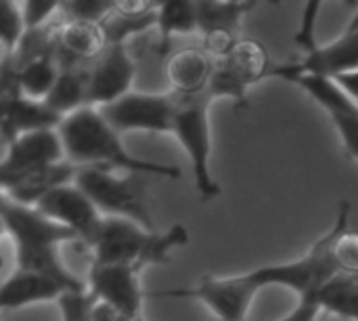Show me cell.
<instances>
[{"label": "cell", "instance_id": "6da1fadb", "mask_svg": "<svg viewBox=\"0 0 358 321\" xmlns=\"http://www.w3.org/2000/svg\"><path fill=\"white\" fill-rule=\"evenodd\" d=\"M352 214L350 202H342L336 214L334 227L319 238L304 257L289 263L258 267L239 275H203L191 288H166L147 292L149 299H176L195 301L206 305L216 321H245L256 296L271 286H283L294 290L300 299H317L319 290L340 273L334 263V242L338 233L348 225Z\"/></svg>", "mask_w": 358, "mask_h": 321}, {"label": "cell", "instance_id": "7a4b0ae2", "mask_svg": "<svg viewBox=\"0 0 358 321\" xmlns=\"http://www.w3.org/2000/svg\"><path fill=\"white\" fill-rule=\"evenodd\" d=\"M59 135L63 139L65 158L78 168H105L113 172L132 175H155L164 179H178L180 168L172 164H159L143 160L126 149L122 135L109 126L96 107H82L67 116Z\"/></svg>", "mask_w": 358, "mask_h": 321}, {"label": "cell", "instance_id": "3957f363", "mask_svg": "<svg viewBox=\"0 0 358 321\" xmlns=\"http://www.w3.org/2000/svg\"><path fill=\"white\" fill-rule=\"evenodd\" d=\"M0 221L15 244L17 269L48 275L73 292L88 290L86 284L76 278L61 261V246L80 242L71 229L50 221L31 206L13 202L6 196L0 200Z\"/></svg>", "mask_w": 358, "mask_h": 321}, {"label": "cell", "instance_id": "277c9868", "mask_svg": "<svg viewBox=\"0 0 358 321\" xmlns=\"http://www.w3.org/2000/svg\"><path fill=\"white\" fill-rule=\"evenodd\" d=\"M189 244V231L172 225L168 231H151L128 219L105 217L99 233L88 244L92 265L151 267L172 263V252Z\"/></svg>", "mask_w": 358, "mask_h": 321}, {"label": "cell", "instance_id": "5b68a950", "mask_svg": "<svg viewBox=\"0 0 358 321\" xmlns=\"http://www.w3.org/2000/svg\"><path fill=\"white\" fill-rule=\"evenodd\" d=\"M172 95V132L191 160L193 181L197 193L210 202L220 196V185L212 177V132H210V105L214 95L208 90L197 95Z\"/></svg>", "mask_w": 358, "mask_h": 321}, {"label": "cell", "instance_id": "8992f818", "mask_svg": "<svg viewBox=\"0 0 358 321\" xmlns=\"http://www.w3.org/2000/svg\"><path fill=\"white\" fill-rule=\"evenodd\" d=\"M147 175L113 172L105 168H78L76 185L94 202L103 217H117L157 231L147 204Z\"/></svg>", "mask_w": 358, "mask_h": 321}, {"label": "cell", "instance_id": "52a82bcc", "mask_svg": "<svg viewBox=\"0 0 358 321\" xmlns=\"http://www.w3.org/2000/svg\"><path fill=\"white\" fill-rule=\"evenodd\" d=\"M101 116L120 135L130 130L145 132H172L174 103L168 93H128L126 97L96 107Z\"/></svg>", "mask_w": 358, "mask_h": 321}, {"label": "cell", "instance_id": "ba28073f", "mask_svg": "<svg viewBox=\"0 0 358 321\" xmlns=\"http://www.w3.org/2000/svg\"><path fill=\"white\" fill-rule=\"evenodd\" d=\"M136 74V63L126 42H111L107 50L86 67L88 107H103L126 97Z\"/></svg>", "mask_w": 358, "mask_h": 321}, {"label": "cell", "instance_id": "9c48e42d", "mask_svg": "<svg viewBox=\"0 0 358 321\" xmlns=\"http://www.w3.org/2000/svg\"><path fill=\"white\" fill-rule=\"evenodd\" d=\"M34 208L50 221L71 229L84 244V248H88V244L94 240L105 219L94 206V202L76 183H67L52 189Z\"/></svg>", "mask_w": 358, "mask_h": 321}, {"label": "cell", "instance_id": "30bf717a", "mask_svg": "<svg viewBox=\"0 0 358 321\" xmlns=\"http://www.w3.org/2000/svg\"><path fill=\"white\" fill-rule=\"evenodd\" d=\"M143 269L130 265H90L88 290L96 301L111 305L122 317H141L145 292L141 290Z\"/></svg>", "mask_w": 358, "mask_h": 321}, {"label": "cell", "instance_id": "8fae6325", "mask_svg": "<svg viewBox=\"0 0 358 321\" xmlns=\"http://www.w3.org/2000/svg\"><path fill=\"white\" fill-rule=\"evenodd\" d=\"M59 162H67L59 128L25 132L6 145L0 162V181Z\"/></svg>", "mask_w": 358, "mask_h": 321}, {"label": "cell", "instance_id": "7c38bea8", "mask_svg": "<svg viewBox=\"0 0 358 321\" xmlns=\"http://www.w3.org/2000/svg\"><path fill=\"white\" fill-rule=\"evenodd\" d=\"M285 67L298 74H315L325 78H338L358 71V4L350 23L334 42L319 46L302 61L289 63Z\"/></svg>", "mask_w": 358, "mask_h": 321}, {"label": "cell", "instance_id": "4fadbf2b", "mask_svg": "<svg viewBox=\"0 0 358 321\" xmlns=\"http://www.w3.org/2000/svg\"><path fill=\"white\" fill-rule=\"evenodd\" d=\"M109 46L103 23L65 19L55 27V55L61 69H69L82 61L94 63Z\"/></svg>", "mask_w": 358, "mask_h": 321}, {"label": "cell", "instance_id": "5bb4252c", "mask_svg": "<svg viewBox=\"0 0 358 321\" xmlns=\"http://www.w3.org/2000/svg\"><path fill=\"white\" fill-rule=\"evenodd\" d=\"M76 172H78V166H73L71 162H59V164L36 168V170L23 172V175L10 177V179H2L0 181L2 196L10 198L17 204L34 208L52 189L73 183Z\"/></svg>", "mask_w": 358, "mask_h": 321}, {"label": "cell", "instance_id": "9a60e30c", "mask_svg": "<svg viewBox=\"0 0 358 321\" xmlns=\"http://www.w3.org/2000/svg\"><path fill=\"white\" fill-rule=\"evenodd\" d=\"M214 69H216V59L210 57L201 46H187L174 50L168 57V65H166L170 93L197 95L208 90Z\"/></svg>", "mask_w": 358, "mask_h": 321}, {"label": "cell", "instance_id": "2e32d148", "mask_svg": "<svg viewBox=\"0 0 358 321\" xmlns=\"http://www.w3.org/2000/svg\"><path fill=\"white\" fill-rule=\"evenodd\" d=\"M69 290L65 284L36 273V271H25V269H15L2 284L0 288V307L2 309H21L34 303H44V301H57L65 296Z\"/></svg>", "mask_w": 358, "mask_h": 321}, {"label": "cell", "instance_id": "e0dca14e", "mask_svg": "<svg viewBox=\"0 0 358 321\" xmlns=\"http://www.w3.org/2000/svg\"><path fill=\"white\" fill-rule=\"evenodd\" d=\"M218 65L243 88H250L252 84L268 78L273 71L268 50L256 38H239L233 50L222 61H218Z\"/></svg>", "mask_w": 358, "mask_h": 321}, {"label": "cell", "instance_id": "ac0fdd59", "mask_svg": "<svg viewBox=\"0 0 358 321\" xmlns=\"http://www.w3.org/2000/svg\"><path fill=\"white\" fill-rule=\"evenodd\" d=\"M317 303L325 313L358 321V275L336 273L317 294Z\"/></svg>", "mask_w": 358, "mask_h": 321}, {"label": "cell", "instance_id": "d6986e66", "mask_svg": "<svg viewBox=\"0 0 358 321\" xmlns=\"http://www.w3.org/2000/svg\"><path fill=\"white\" fill-rule=\"evenodd\" d=\"M44 103L59 114L63 120L76 114L82 107H88V93H86V67H69L61 69V76Z\"/></svg>", "mask_w": 358, "mask_h": 321}, {"label": "cell", "instance_id": "ffe728a7", "mask_svg": "<svg viewBox=\"0 0 358 321\" xmlns=\"http://www.w3.org/2000/svg\"><path fill=\"white\" fill-rule=\"evenodd\" d=\"M13 74H15L17 86H19L23 97L34 99V101H44L61 76V65L57 61V55L52 53V55L36 59V61H31L19 69H13Z\"/></svg>", "mask_w": 358, "mask_h": 321}, {"label": "cell", "instance_id": "44dd1931", "mask_svg": "<svg viewBox=\"0 0 358 321\" xmlns=\"http://www.w3.org/2000/svg\"><path fill=\"white\" fill-rule=\"evenodd\" d=\"M157 29L159 46L166 50L174 34H195L199 32V8L191 0H168L159 2L157 8Z\"/></svg>", "mask_w": 358, "mask_h": 321}, {"label": "cell", "instance_id": "7402d4cb", "mask_svg": "<svg viewBox=\"0 0 358 321\" xmlns=\"http://www.w3.org/2000/svg\"><path fill=\"white\" fill-rule=\"evenodd\" d=\"M256 4L254 2H227V0H218V2H210V0H201L197 2L199 8V34H208V32H233L237 34L241 19L248 11H252Z\"/></svg>", "mask_w": 358, "mask_h": 321}, {"label": "cell", "instance_id": "603a6c76", "mask_svg": "<svg viewBox=\"0 0 358 321\" xmlns=\"http://www.w3.org/2000/svg\"><path fill=\"white\" fill-rule=\"evenodd\" d=\"M25 19L21 11V2L4 0L0 2V44H2V57H13L17 46L21 44L25 36Z\"/></svg>", "mask_w": 358, "mask_h": 321}, {"label": "cell", "instance_id": "cb8c5ba5", "mask_svg": "<svg viewBox=\"0 0 358 321\" xmlns=\"http://www.w3.org/2000/svg\"><path fill=\"white\" fill-rule=\"evenodd\" d=\"M113 11H115V2H107V0H69V2H61V13L65 15V19H78V21L105 23Z\"/></svg>", "mask_w": 358, "mask_h": 321}, {"label": "cell", "instance_id": "d4e9b609", "mask_svg": "<svg viewBox=\"0 0 358 321\" xmlns=\"http://www.w3.org/2000/svg\"><path fill=\"white\" fill-rule=\"evenodd\" d=\"M334 263L340 273L358 275V233L350 231L348 225L334 242Z\"/></svg>", "mask_w": 358, "mask_h": 321}, {"label": "cell", "instance_id": "484cf974", "mask_svg": "<svg viewBox=\"0 0 358 321\" xmlns=\"http://www.w3.org/2000/svg\"><path fill=\"white\" fill-rule=\"evenodd\" d=\"M329 118L342 137L346 153L358 160V103L352 107L340 109V111H331Z\"/></svg>", "mask_w": 358, "mask_h": 321}, {"label": "cell", "instance_id": "4316f807", "mask_svg": "<svg viewBox=\"0 0 358 321\" xmlns=\"http://www.w3.org/2000/svg\"><path fill=\"white\" fill-rule=\"evenodd\" d=\"M321 11V2H306L302 13V23L296 34V44L304 50V57L315 53L321 44L317 40V15Z\"/></svg>", "mask_w": 358, "mask_h": 321}, {"label": "cell", "instance_id": "83f0119b", "mask_svg": "<svg viewBox=\"0 0 358 321\" xmlns=\"http://www.w3.org/2000/svg\"><path fill=\"white\" fill-rule=\"evenodd\" d=\"M21 11H23V19H25L27 29H42L50 23L52 15L57 11H61V2L27 0V2H21Z\"/></svg>", "mask_w": 358, "mask_h": 321}, {"label": "cell", "instance_id": "f1b7e54d", "mask_svg": "<svg viewBox=\"0 0 358 321\" xmlns=\"http://www.w3.org/2000/svg\"><path fill=\"white\" fill-rule=\"evenodd\" d=\"M319 315H323L317 299H300L298 305L279 321H317Z\"/></svg>", "mask_w": 358, "mask_h": 321}, {"label": "cell", "instance_id": "f546056e", "mask_svg": "<svg viewBox=\"0 0 358 321\" xmlns=\"http://www.w3.org/2000/svg\"><path fill=\"white\" fill-rule=\"evenodd\" d=\"M120 321H145V317L143 315L141 317H132V320L130 317H120Z\"/></svg>", "mask_w": 358, "mask_h": 321}, {"label": "cell", "instance_id": "4dcf8cb0", "mask_svg": "<svg viewBox=\"0 0 358 321\" xmlns=\"http://www.w3.org/2000/svg\"><path fill=\"white\" fill-rule=\"evenodd\" d=\"M84 321H88V317H86V320H84Z\"/></svg>", "mask_w": 358, "mask_h": 321}]
</instances>
